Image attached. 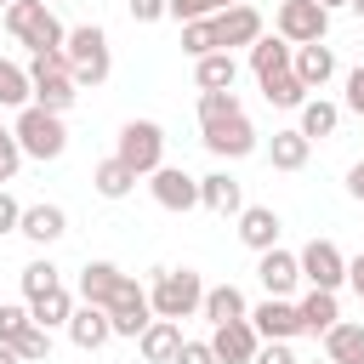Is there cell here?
Returning a JSON list of instances; mask_svg holds the SVG:
<instances>
[{
  "label": "cell",
  "instance_id": "cell-1",
  "mask_svg": "<svg viewBox=\"0 0 364 364\" xmlns=\"http://www.w3.org/2000/svg\"><path fill=\"white\" fill-rule=\"evenodd\" d=\"M28 85H34V108H46V114H68L74 97H80V85H74L63 51H34V63H28Z\"/></svg>",
  "mask_w": 364,
  "mask_h": 364
},
{
  "label": "cell",
  "instance_id": "cell-2",
  "mask_svg": "<svg viewBox=\"0 0 364 364\" xmlns=\"http://www.w3.org/2000/svg\"><path fill=\"white\" fill-rule=\"evenodd\" d=\"M199 301H205V284H199V273L193 267H165V273H154V290H148V307H154V318H193L199 313Z\"/></svg>",
  "mask_w": 364,
  "mask_h": 364
},
{
  "label": "cell",
  "instance_id": "cell-3",
  "mask_svg": "<svg viewBox=\"0 0 364 364\" xmlns=\"http://www.w3.org/2000/svg\"><path fill=\"white\" fill-rule=\"evenodd\" d=\"M6 28H11V40L28 46V51H63V40H68L46 0H11V6H6Z\"/></svg>",
  "mask_w": 364,
  "mask_h": 364
},
{
  "label": "cell",
  "instance_id": "cell-4",
  "mask_svg": "<svg viewBox=\"0 0 364 364\" xmlns=\"http://www.w3.org/2000/svg\"><path fill=\"white\" fill-rule=\"evenodd\" d=\"M63 57H68L74 85H102L108 68H114V57H108V34H102L97 23H80V28L63 40Z\"/></svg>",
  "mask_w": 364,
  "mask_h": 364
},
{
  "label": "cell",
  "instance_id": "cell-5",
  "mask_svg": "<svg viewBox=\"0 0 364 364\" xmlns=\"http://www.w3.org/2000/svg\"><path fill=\"white\" fill-rule=\"evenodd\" d=\"M11 136H17V148L28 154V159H63V148H68V131H63V114H46V108H17V125H11Z\"/></svg>",
  "mask_w": 364,
  "mask_h": 364
},
{
  "label": "cell",
  "instance_id": "cell-6",
  "mask_svg": "<svg viewBox=\"0 0 364 364\" xmlns=\"http://www.w3.org/2000/svg\"><path fill=\"white\" fill-rule=\"evenodd\" d=\"M114 159H119L125 171H136V176H154V171L165 165V131H159L154 119H131V125L119 131Z\"/></svg>",
  "mask_w": 364,
  "mask_h": 364
},
{
  "label": "cell",
  "instance_id": "cell-7",
  "mask_svg": "<svg viewBox=\"0 0 364 364\" xmlns=\"http://www.w3.org/2000/svg\"><path fill=\"white\" fill-rule=\"evenodd\" d=\"M199 131H205V148H210L216 159H245V154H256V125L245 119V108L216 114V119H205Z\"/></svg>",
  "mask_w": 364,
  "mask_h": 364
},
{
  "label": "cell",
  "instance_id": "cell-8",
  "mask_svg": "<svg viewBox=\"0 0 364 364\" xmlns=\"http://www.w3.org/2000/svg\"><path fill=\"white\" fill-rule=\"evenodd\" d=\"M102 313H108V324H114V336H142V330L154 324V307H148V290H142V284H136L131 273L119 279V290L108 296V307H102Z\"/></svg>",
  "mask_w": 364,
  "mask_h": 364
},
{
  "label": "cell",
  "instance_id": "cell-9",
  "mask_svg": "<svg viewBox=\"0 0 364 364\" xmlns=\"http://www.w3.org/2000/svg\"><path fill=\"white\" fill-rule=\"evenodd\" d=\"M330 28V11L318 0H284L279 6V40L284 46H318Z\"/></svg>",
  "mask_w": 364,
  "mask_h": 364
},
{
  "label": "cell",
  "instance_id": "cell-10",
  "mask_svg": "<svg viewBox=\"0 0 364 364\" xmlns=\"http://www.w3.org/2000/svg\"><path fill=\"white\" fill-rule=\"evenodd\" d=\"M296 267H301V279H307L313 290H341V284H347V256H341L330 239H313V245H301Z\"/></svg>",
  "mask_w": 364,
  "mask_h": 364
},
{
  "label": "cell",
  "instance_id": "cell-11",
  "mask_svg": "<svg viewBox=\"0 0 364 364\" xmlns=\"http://www.w3.org/2000/svg\"><path fill=\"white\" fill-rule=\"evenodd\" d=\"M210 34H216V51H233V46H256L262 40V11L256 6H228L210 17Z\"/></svg>",
  "mask_w": 364,
  "mask_h": 364
},
{
  "label": "cell",
  "instance_id": "cell-12",
  "mask_svg": "<svg viewBox=\"0 0 364 364\" xmlns=\"http://www.w3.org/2000/svg\"><path fill=\"white\" fill-rule=\"evenodd\" d=\"M245 318H250V330H256L262 341H290V336H301V318H296V307H290L284 296H267V301L250 307Z\"/></svg>",
  "mask_w": 364,
  "mask_h": 364
},
{
  "label": "cell",
  "instance_id": "cell-13",
  "mask_svg": "<svg viewBox=\"0 0 364 364\" xmlns=\"http://www.w3.org/2000/svg\"><path fill=\"white\" fill-rule=\"evenodd\" d=\"M148 188H154V199H159L165 210H193V205H199V176H188L182 165H159Z\"/></svg>",
  "mask_w": 364,
  "mask_h": 364
},
{
  "label": "cell",
  "instance_id": "cell-14",
  "mask_svg": "<svg viewBox=\"0 0 364 364\" xmlns=\"http://www.w3.org/2000/svg\"><path fill=\"white\" fill-rule=\"evenodd\" d=\"M256 347H262V336L250 330V318L216 324V336H210V353H216V364H250V358H256Z\"/></svg>",
  "mask_w": 364,
  "mask_h": 364
},
{
  "label": "cell",
  "instance_id": "cell-15",
  "mask_svg": "<svg viewBox=\"0 0 364 364\" xmlns=\"http://www.w3.org/2000/svg\"><path fill=\"white\" fill-rule=\"evenodd\" d=\"M290 74H296L307 91H324V80L336 74V51H330L324 40H318V46H296V51H290Z\"/></svg>",
  "mask_w": 364,
  "mask_h": 364
},
{
  "label": "cell",
  "instance_id": "cell-16",
  "mask_svg": "<svg viewBox=\"0 0 364 364\" xmlns=\"http://www.w3.org/2000/svg\"><path fill=\"white\" fill-rule=\"evenodd\" d=\"M17 233H23V239H34V245H57V239L68 233V216H63V205H23Z\"/></svg>",
  "mask_w": 364,
  "mask_h": 364
},
{
  "label": "cell",
  "instance_id": "cell-17",
  "mask_svg": "<svg viewBox=\"0 0 364 364\" xmlns=\"http://www.w3.org/2000/svg\"><path fill=\"white\" fill-rule=\"evenodd\" d=\"M256 279H262V290L267 296H290L296 290V279H301V267H296V256L290 250H262V262H256Z\"/></svg>",
  "mask_w": 364,
  "mask_h": 364
},
{
  "label": "cell",
  "instance_id": "cell-18",
  "mask_svg": "<svg viewBox=\"0 0 364 364\" xmlns=\"http://www.w3.org/2000/svg\"><path fill=\"white\" fill-rule=\"evenodd\" d=\"M108 336H114V324H108V313H102V307H85V301H80V307L68 313V341H74L80 353H97Z\"/></svg>",
  "mask_w": 364,
  "mask_h": 364
},
{
  "label": "cell",
  "instance_id": "cell-19",
  "mask_svg": "<svg viewBox=\"0 0 364 364\" xmlns=\"http://www.w3.org/2000/svg\"><path fill=\"white\" fill-rule=\"evenodd\" d=\"M239 239L262 256V250H273L279 245V210H267V205H245L239 210Z\"/></svg>",
  "mask_w": 364,
  "mask_h": 364
},
{
  "label": "cell",
  "instance_id": "cell-20",
  "mask_svg": "<svg viewBox=\"0 0 364 364\" xmlns=\"http://www.w3.org/2000/svg\"><path fill=\"white\" fill-rule=\"evenodd\" d=\"M199 205L216 210V216H233V210H245V193L228 171H210V176H199Z\"/></svg>",
  "mask_w": 364,
  "mask_h": 364
},
{
  "label": "cell",
  "instance_id": "cell-21",
  "mask_svg": "<svg viewBox=\"0 0 364 364\" xmlns=\"http://www.w3.org/2000/svg\"><path fill=\"white\" fill-rule=\"evenodd\" d=\"M119 279H125V273H119L114 262H85V267H80V301H85V307H108V296L119 290Z\"/></svg>",
  "mask_w": 364,
  "mask_h": 364
},
{
  "label": "cell",
  "instance_id": "cell-22",
  "mask_svg": "<svg viewBox=\"0 0 364 364\" xmlns=\"http://www.w3.org/2000/svg\"><path fill=\"white\" fill-rule=\"evenodd\" d=\"M296 318H301V330H307V336H324L330 324H341L336 290H307V296L296 301Z\"/></svg>",
  "mask_w": 364,
  "mask_h": 364
},
{
  "label": "cell",
  "instance_id": "cell-23",
  "mask_svg": "<svg viewBox=\"0 0 364 364\" xmlns=\"http://www.w3.org/2000/svg\"><path fill=\"white\" fill-rule=\"evenodd\" d=\"M136 347H142L148 364H171L176 347H182V324H176V318H154V324L136 336Z\"/></svg>",
  "mask_w": 364,
  "mask_h": 364
},
{
  "label": "cell",
  "instance_id": "cell-24",
  "mask_svg": "<svg viewBox=\"0 0 364 364\" xmlns=\"http://www.w3.org/2000/svg\"><path fill=\"white\" fill-rule=\"evenodd\" d=\"M324 358L330 364H364V324H330L324 330Z\"/></svg>",
  "mask_w": 364,
  "mask_h": 364
},
{
  "label": "cell",
  "instance_id": "cell-25",
  "mask_svg": "<svg viewBox=\"0 0 364 364\" xmlns=\"http://www.w3.org/2000/svg\"><path fill=\"white\" fill-rule=\"evenodd\" d=\"M193 80H199V91H233V80H239L233 51H210V57H199V63H193Z\"/></svg>",
  "mask_w": 364,
  "mask_h": 364
},
{
  "label": "cell",
  "instance_id": "cell-26",
  "mask_svg": "<svg viewBox=\"0 0 364 364\" xmlns=\"http://www.w3.org/2000/svg\"><path fill=\"white\" fill-rule=\"evenodd\" d=\"M290 51H296V46H284L279 34H262V40L250 46V74H256V80L284 74V68H290Z\"/></svg>",
  "mask_w": 364,
  "mask_h": 364
},
{
  "label": "cell",
  "instance_id": "cell-27",
  "mask_svg": "<svg viewBox=\"0 0 364 364\" xmlns=\"http://www.w3.org/2000/svg\"><path fill=\"white\" fill-rule=\"evenodd\" d=\"M307 154H313V142H307L301 131H273V142H267L273 171H301V165H307Z\"/></svg>",
  "mask_w": 364,
  "mask_h": 364
},
{
  "label": "cell",
  "instance_id": "cell-28",
  "mask_svg": "<svg viewBox=\"0 0 364 364\" xmlns=\"http://www.w3.org/2000/svg\"><path fill=\"white\" fill-rule=\"evenodd\" d=\"M68 313H74V296L57 284V290H46V296H34L28 301V318L40 324V330H57V324H68Z\"/></svg>",
  "mask_w": 364,
  "mask_h": 364
},
{
  "label": "cell",
  "instance_id": "cell-29",
  "mask_svg": "<svg viewBox=\"0 0 364 364\" xmlns=\"http://www.w3.org/2000/svg\"><path fill=\"white\" fill-rule=\"evenodd\" d=\"M199 313H205L210 324H233V318H245L250 307H245V296H239L233 284H216V290H205V301H199Z\"/></svg>",
  "mask_w": 364,
  "mask_h": 364
},
{
  "label": "cell",
  "instance_id": "cell-30",
  "mask_svg": "<svg viewBox=\"0 0 364 364\" xmlns=\"http://www.w3.org/2000/svg\"><path fill=\"white\" fill-rule=\"evenodd\" d=\"M336 125H341V108H336V102H324V97H307V102H301V125H296V131H301L307 142H313V136H330Z\"/></svg>",
  "mask_w": 364,
  "mask_h": 364
},
{
  "label": "cell",
  "instance_id": "cell-31",
  "mask_svg": "<svg viewBox=\"0 0 364 364\" xmlns=\"http://www.w3.org/2000/svg\"><path fill=\"white\" fill-rule=\"evenodd\" d=\"M34 102V85H28V68L6 63L0 57V108H28Z\"/></svg>",
  "mask_w": 364,
  "mask_h": 364
},
{
  "label": "cell",
  "instance_id": "cell-32",
  "mask_svg": "<svg viewBox=\"0 0 364 364\" xmlns=\"http://www.w3.org/2000/svg\"><path fill=\"white\" fill-rule=\"evenodd\" d=\"M262 97H267L273 108H301V102H307V85L284 68V74H267V80H262Z\"/></svg>",
  "mask_w": 364,
  "mask_h": 364
},
{
  "label": "cell",
  "instance_id": "cell-33",
  "mask_svg": "<svg viewBox=\"0 0 364 364\" xmlns=\"http://www.w3.org/2000/svg\"><path fill=\"white\" fill-rule=\"evenodd\" d=\"M91 182H97V193H102V199H125V193L136 188V171H125L119 159H102V165L91 171Z\"/></svg>",
  "mask_w": 364,
  "mask_h": 364
},
{
  "label": "cell",
  "instance_id": "cell-34",
  "mask_svg": "<svg viewBox=\"0 0 364 364\" xmlns=\"http://www.w3.org/2000/svg\"><path fill=\"white\" fill-rule=\"evenodd\" d=\"M228 6H239V0H165V17H176V23H205V17L228 11Z\"/></svg>",
  "mask_w": 364,
  "mask_h": 364
},
{
  "label": "cell",
  "instance_id": "cell-35",
  "mask_svg": "<svg viewBox=\"0 0 364 364\" xmlns=\"http://www.w3.org/2000/svg\"><path fill=\"white\" fill-rule=\"evenodd\" d=\"M63 279H57V267L51 262H28L23 267V301H34V296H46V290H57Z\"/></svg>",
  "mask_w": 364,
  "mask_h": 364
},
{
  "label": "cell",
  "instance_id": "cell-36",
  "mask_svg": "<svg viewBox=\"0 0 364 364\" xmlns=\"http://www.w3.org/2000/svg\"><path fill=\"white\" fill-rule=\"evenodd\" d=\"M11 347H17V358H23V364H40V358H51V330L28 324V330H23V336H17Z\"/></svg>",
  "mask_w": 364,
  "mask_h": 364
},
{
  "label": "cell",
  "instance_id": "cell-37",
  "mask_svg": "<svg viewBox=\"0 0 364 364\" xmlns=\"http://www.w3.org/2000/svg\"><path fill=\"white\" fill-rule=\"evenodd\" d=\"M182 51H188L193 63L216 51V34H210V17H205V23H182Z\"/></svg>",
  "mask_w": 364,
  "mask_h": 364
},
{
  "label": "cell",
  "instance_id": "cell-38",
  "mask_svg": "<svg viewBox=\"0 0 364 364\" xmlns=\"http://www.w3.org/2000/svg\"><path fill=\"white\" fill-rule=\"evenodd\" d=\"M28 324H34L28 318V301H0V341H17Z\"/></svg>",
  "mask_w": 364,
  "mask_h": 364
},
{
  "label": "cell",
  "instance_id": "cell-39",
  "mask_svg": "<svg viewBox=\"0 0 364 364\" xmlns=\"http://www.w3.org/2000/svg\"><path fill=\"white\" fill-rule=\"evenodd\" d=\"M17 165H23V148H17V136H11L6 125H0V188H6L11 176H17Z\"/></svg>",
  "mask_w": 364,
  "mask_h": 364
},
{
  "label": "cell",
  "instance_id": "cell-40",
  "mask_svg": "<svg viewBox=\"0 0 364 364\" xmlns=\"http://www.w3.org/2000/svg\"><path fill=\"white\" fill-rule=\"evenodd\" d=\"M171 364H216V353H210V341H182Z\"/></svg>",
  "mask_w": 364,
  "mask_h": 364
},
{
  "label": "cell",
  "instance_id": "cell-41",
  "mask_svg": "<svg viewBox=\"0 0 364 364\" xmlns=\"http://www.w3.org/2000/svg\"><path fill=\"white\" fill-rule=\"evenodd\" d=\"M250 364H301V358L290 353V341H267V347H256Z\"/></svg>",
  "mask_w": 364,
  "mask_h": 364
},
{
  "label": "cell",
  "instance_id": "cell-42",
  "mask_svg": "<svg viewBox=\"0 0 364 364\" xmlns=\"http://www.w3.org/2000/svg\"><path fill=\"white\" fill-rule=\"evenodd\" d=\"M17 222H23V205L0 188V233H17Z\"/></svg>",
  "mask_w": 364,
  "mask_h": 364
},
{
  "label": "cell",
  "instance_id": "cell-43",
  "mask_svg": "<svg viewBox=\"0 0 364 364\" xmlns=\"http://www.w3.org/2000/svg\"><path fill=\"white\" fill-rule=\"evenodd\" d=\"M347 108H353V114H364V63H358V68H347Z\"/></svg>",
  "mask_w": 364,
  "mask_h": 364
},
{
  "label": "cell",
  "instance_id": "cell-44",
  "mask_svg": "<svg viewBox=\"0 0 364 364\" xmlns=\"http://www.w3.org/2000/svg\"><path fill=\"white\" fill-rule=\"evenodd\" d=\"M125 6H131L136 23H159V17H165V0H125Z\"/></svg>",
  "mask_w": 364,
  "mask_h": 364
},
{
  "label": "cell",
  "instance_id": "cell-45",
  "mask_svg": "<svg viewBox=\"0 0 364 364\" xmlns=\"http://www.w3.org/2000/svg\"><path fill=\"white\" fill-rule=\"evenodd\" d=\"M347 284H353V290H358V301H364V256H353V262H347Z\"/></svg>",
  "mask_w": 364,
  "mask_h": 364
},
{
  "label": "cell",
  "instance_id": "cell-46",
  "mask_svg": "<svg viewBox=\"0 0 364 364\" xmlns=\"http://www.w3.org/2000/svg\"><path fill=\"white\" fill-rule=\"evenodd\" d=\"M347 193H353V199H364V159L347 171Z\"/></svg>",
  "mask_w": 364,
  "mask_h": 364
},
{
  "label": "cell",
  "instance_id": "cell-47",
  "mask_svg": "<svg viewBox=\"0 0 364 364\" xmlns=\"http://www.w3.org/2000/svg\"><path fill=\"white\" fill-rule=\"evenodd\" d=\"M0 364H23V358H17V347H11V341H0Z\"/></svg>",
  "mask_w": 364,
  "mask_h": 364
},
{
  "label": "cell",
  "instance_id": "cell-48",
  "mask_svg": "<svg viewBox=\"0 0 364 364\" xmlns=\"http://www.w3.org/2000/svg\"><path fill=\"white\" fill-rule=\"evenodd\" d=\"M318 6H324V11H336V6H347V0H318Z\"/></svg>",
  "mask_w": 364,
  "mask_h": 364
},
{
  "label": "cell",
  "instance_id": "cell-49",
  "mask_svg": "<svg viewBox=\"0 0 364 364\" xmlns=\"http://www.w3.org/2000/svg\"><path fill=\"white\" fill-rule=\"evenodd\" d=\"M347 6H353V11H358V17H364V0H347Z\"/></svg>",
  "mask_w": 364,
  "mask_h": 364
},
{
  "label": "cell",
  "instance_id": "cell-50",
  "mask_svg": "<svg viewBox=\"0 0 364 364\" xmlns=\"http://www.w3.org/2000/svg\"><path fill=\"white\" fill-rule=\"evenodd\" d=\"M6 6H11V0H0V11H6Z\"/></svg>",
  "mask_w": 364,
  "mask_h": 364
},
{
  "label": "cell",
  "instance_id": "cell-51",
  "mask_svg": "<svg viewBox=\"0 0 364 364\" xmlns=\"http://www.w3.org/2000/svg\"><path fill=\"white\" fill-rule=\"evenodd\" d=\"M313 364H330V358H313Z\"/></svg>",
  "mask_w": 364,
  "mask_h": 364
},
{
  "label": "cell",
  "instance_id": "cell-52",
  "mask_svg": "<svg viewBox=\"0 0 364 364\" xmlns=\"http://www.w3.org/2000/svg\"><path fill=\"white\" fill-rule=\"evenodd\" d=\"M358 51H364V46H358Z\"/></svg>",
  "mask_w": 364,
  "mask_h": 364
}]
</instances>
